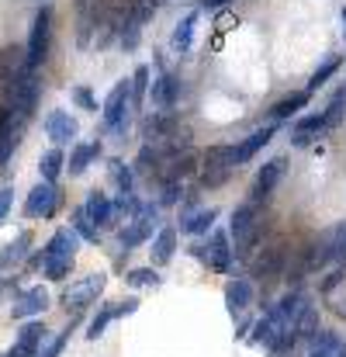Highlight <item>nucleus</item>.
<instances>
[{
  "label": "nucleus",
  "instance_id": "nucleus-1",
  "mask_svg": "<svg viewBox=\"0 0 346 357\" xmlns=\"http://www.w3.org/2000/svg\"><path fill=\"white\" fill-rule=\"evenodd\" d=\"M232 239H235V250L232 253H239V257H246L253 246H256V239H260V212H256V202H242L235 212H232Z\"/></svg>",
  "mask_w": 346,
  "mask_h": 357
},
{
  "label": "nucleus",
  "instance_id": "nucleus-2",
  "mask_svg": "<svg viewBox=\"0 0 346 357\" xmlns=\"http://www.w3.org/2000/svg\"><path fill=\"white\" fill-rule=\"evenodd\" d=\"M49 38H52V10L49 7H38L35 10V21H31V38H28V66L38 70L49 56Z\"/></svg>",
  "mask_w": 346,
  "mask_h": 357
},
{
  "label": "nucleus",
  "instance_id": "nucleus-3",
  "mask_svg": "<svg viewBox=\"0 0 346 357\" xmlns=\"http://www.w3.org/2000/svg\"><path fill=\"white\" fill-rule=\"evenodd\" d=\"M7 91H10V101H14V112H17V119L28 121L35 115V105H38V91H42V84H38V73L35 70H24L14 84H7Z\"/></svg>",
  "mask_w": 346,
  "mask_h": 357
},
{
  "label": "nucleus",
  "instance_id": "nucleus-4",
  "mask_svg": "<svg viewBox=\"0 0 346 357\" xmlns=\"http://www.w3.org/2000/svg\"><path fill=\"white\" fill-rule=\"evenodd\" d=\"M128 108H132V80H121L108 94V101H104V125L115 135H121L125 125H128Z\"/></svg>",
  "mask_w": 346,
  "mask_h": 357
},
{
  "label": "nucleus",
  "instance_id": "nucleus-5",
  "mask_svg": "<svg viewBox=\"0 0 346 357\" xmlns=\"http://www.w3.org/2000/svg\"><path fill=\"white\" fill-rule=\"evenodd\" d=\"M104 284H108V274H87L84 281H73L63 291V305L66 309H84V305H91L104 291Z\"/></svg>",
  "mask_w": 346,
  "mask_h": 357
},
{
  "label": "nucleus",
  "instance_id": "nucleus-6",
  "mask_svg": "<svg viewBox=\"0 0 346 357\" xmlns=\"http://www.w3.org/2000/svg\"><path fill=\"white\" fill-rule=\"evenodd\" d=\"M59 208V191H56V184H38V188H31V195H28V202H24V215L28 219H52V212Z\"/></svg>",
  "mask_w": 346,
  "mask_h": 357
},
{
  "label": "nucleus",
  "instance_id": "nucleus-7",
  "mask_svg": "<svg viewBox=\"0 0 346 357\" xmlns=\"http://www.w3.org/2000/svg\"><path fill=\"white\" fill-rule=\"evenodd\" d=\"M152 229H156V205H146V208H139V215L128 222V229H121V246H125V253H128L132 246L146 243V239L152 236Z\"/></svg>",
  "mask_w": 346,
  "mask_h": 357
},
{
  "label": "nucleus",
  "instance_id": "nucleus-8",
  "mask_svg": "<svg viewBox=\"0 0 346 357\" xmlns=\"http://www.w3.org/2000/svg\"><path fill=\"white\" fill-rule=\"evenodd\" d=\"M281 177H284V160L277 156V160H267L263 167H260V174H256V181H253V202H267L270 195H274V188L281 184Z\"/></svg>",
  "mask_w": 346,
  "mask_h": 357
},
{
  "label": "nucleus",
  "instance_id": "nucleus-9",
  "mask_svg": "<svg viewBox=\"0 0 346 357\" xmlns=\"http://www.w3.org/2000/svg\"><path fill=\"white\" fill-rule=\"evenodd\" d=\"M42 128H45V135H49L56 146H66V142L77 139V121H73L70 112H49L45 121H42Z\"/></svg>",
  "mask_w": 346,
  "mask_h": 357
},
{
  "label": "nucleus",
  "instance_id": "nucleus-10",
  "mask_svg": "<svg viewBox=\"0 0 346 357\" xmlns=\"http://www.w3.org/2000/svg\"><path fill=\"white\" fill-rule=\"evenodd\" d=\"M194 253L201 260H208L215 271H229V264H232V250H229V236L226 233H215L212 246H194Z\"/></svg>",
  "mask_w": 346,
  "mask_h": 357
},
{
  "label": "nucleus",
  "instance_id": "nucleus-11",
  "mask_svg": "<svg viewBox=\"0 0 346 357\" xmlns=\"http://www.w3.org/2000/svg\"><path fill=\"white\" fill-rule=\"evenodd\" d=\"M24 70H31V66H28V52L17 49V45H7V49L0 52V80H3V84H14Z\"/></svg>",
  "mask_w": 346,
  "mask_h": 357
},
{
  "label": "nucleus",
  "instance_id": "nucleus-12",
  "mask_svg": "<svg viewBox=\"0 0 346 357\" xmlns=\"http://www.w3.org/2000/svg\"><path fill=\"white\" fill-rule=\"evenodd\" d=\"M284 267V246H267L256 260H253V278H263V281H274Z\"/></svg>",
  "mask_w": 346,
  "mask_h": 357
},
{
  "label": "nucleus",
  "instance_id": "nucleus-13",
  "mask_svg": "<svg viewBox=\"0 0 346 357\" xmlns=\"http://www.w3.org/2000/svg\"><path fill=\"white\" fill-rule=\"evenodd\" d=\"M45 305H49L45 288H31V291H24V295L10 305V316H14V319H31V316H38Z\"/></svg>",
  "mask_w": 346,
  "mask_h": 357
},
{
  "label": "nucleus",
  "instance_id": "nucleus-14",
  "mask_svg": "<svg viewBox=\"0 0 346 357\" xmlns=\"http://www.w3.org/2000/svg\"><path fill=\"white\" fill-rule=\"evenodd\" d=\"M226 305H229L232 316H239V312H246L253 305V284L246 278H235V281L226 284Z\"/></svg>",
  "mask_w": 346,
  "mask_h": 357
},
{
  "label": "nucleus",
  "instance_id": "nucleus-15",
  "mask_svg": "<svg viewBox=\"0 0 346 357\" xmlns=\"http://www.w3.org/2000/svg\"><path fill=\"white\" fill-rule=\"evenodd\" d=\"M270 139H274V125H263V128H256L253 135H246V139L235 146V163H249Z\"/></svg>",
  "mask_w": 346,
  "mask_h": 357
},
{
  "label": "nucleus",
  "instance_id": "nucleus-16",
  "mask_svg": "<svg viewBox=\"0 0 346 357\" xmlns=\"http://www.w3.org/2000/svg\"><path fill=\"white\" fill-rule=\"evenodd\" d=\"M45 344V326L42 323H24L21 330H17V347H14V354L17 357H35V351Z\"/></svg>",
  "mask_w": 346,
  "mask_h": 357
},
{
  "label": "nucleus",
  "instance_id": "nucleus-17",
  "mask_svg": "<svg viewBox=\"0 0 346 357\" xmlns=\"http://www.w3.org/2000/svg\"><path fill=\"white\" fill-rule=\"evenodd\" d=\"M87 215H91V222L94 226H115V205L108 202V195H101V191H91V198H87Z\"/></svg>",
  "mask_w": 346,
  "mask_h": 357
},
{
  "label": "nucleus",
  "instance_id": "nucleus-18",
  "mask_svg": "<svg viewBox=\"0 0 346 357\" xmlns=\"http://www.w3.org/2000/svg\"><path fill=\"white\" fill-rule=\"evenodd\" d=\"M319 132H326V119L322 115H308V119H298L291 128V142L294 146H308L319 139Z\"/></svg>",
  "mask_w": 346,
  "mask_h": 357
},
{
  "label": "nucleus",
  "instance_id": "nucleus-19",
  "mask_svg": "<svg viewBox=\"0 0 346 357\" xmlns=\"http://www.w3.org/2000/svg\"><path fill=\"white\" fill-rule=\"evenodd\" d=\"M194 24H198V10L184 14V21L177 24V31H173V38H170V45H173L180 56H187L191 45H194Z\"/></svg>",
  "mask_w": 346,
  "mask_h": 357
},
{
  "label": "nucleus",
  "instance_id": "nucleus-20",
  "mask_svg": "<svg viewBox=\"0 0 346 357\" xmlns=\"http://www.w3.org/2000/svg\"><path fill=\"white\" fill-rule=\"evenodd\" d=\"M308 98H312L308 91H298V94H288V98H281V101H277V105L270 108V115H274V119H277V121L291 119V115H298V112H301V108L308 105Z\"/></svg>",
  "mask_w": 346,
  "mask_h": 357
},
{
  "label": "nucleus",
  "instance_id": "nucleus-21",
  "mask_svg": "<svg viewBox=\"0 0 346 357\" xmlns=\"http://www.w3.org/2000/svg\"><path fill=\"white\" fill-rule=\"evenodd\" d=\"M73 250H77V229H59L56 236L49 239V246H45V260L49 257H73Z\"/></svg>",
  "mask_w": 346,
  "mask_h": 357
},
{
  "label": "nucleus",
  "instance_id": "nucleus-22",
  "mask_svg": "<svg viewBox=\"0 0 346 357\" xmlns=\"http://www.w3.org/2000/svg\"><path fill=\"white\" fill-rule=\"evenodd\" d=\"M17 146V132H14V115L7 108H0V163H7V156Z\"/></svg>",
  "mask_w": 346,
  "mask_h": 357
},
{
  "label": "nucleus",
  "instance_id": "nucleus-23",
  "mask_svg": "<svg viewBox=\"0 0 346 357\" xmlns=\"http://www.w3.org/2000/svg\"><path fill=\"white\" fill-rule=\"evenodd\" d=\"M177 101V80L170 73H159V80L152 84V105L156 108H173Z\"/></svg>",
  "mask_w": 346,
  "mask_h": 357
},
{
  "label": "nucleus",
  "instance_id": "nucleus-24",
  "mask_svg": "<svg viewBox=\"0 0 346 357\" xmlns=\"http://www.w3.org/2000/svg\"><path fill=\"white\" fill-rule=\"evenodd\" d=\"M173 250H177V229H163L159 236L152 239V264H170L173 260Z\"/></svg>",
  "mask_w": 346,
  "mask_h": 357
},
{
  "label": "nucleus",
  "instance_id": "nucleus-25",
  "mask_svg": "<svg viewBox=\"0 0 346 357\" xmlns=\"http://www.w3.org/2000/svg\"><path fill=\"white\" fill-rule=\"evenodd\" d=\"M101 156V146L94 142V146H77L73 153H70V174L73 177H84L87 174V167H91V160H97Z\"/></svg>",
  "mask_w": 346,
  "mask_h": 357
},
{
  "label": "nucleus",
  "instance_id": "nucleus-26",
  "mask_svg": "<svg viewBox=\"0 0 346 357\" xmlns=\"http://www.w3.org/2000/svg\"><path fill=\"white\" fill-rule=\"evenodd\" d=\"M315 333H319V309L315 305H305L298 312V319H294V337L298 340H312Z\"/></svg>",
  "mask_w": 346,
  "mask_h": 357
},
{
  "label": "nucleus",
  "instance_id": "nucleus-27",
  "mask_svg": "<svg viewBox=\"0 0 346 357\" xmlns=\"http://www.w3.org/2000/svg\"><path fill=\"white\" fill-rule=\"evenodd\" d=\"M28 246H31V233H17V239H10V243L3 246V253H0V267L21 264L24 253H28Z\"/></svg>",
  "mask_w": 346,
  "mask_h": 357
},
{
  "label": "nucleus",
  "instance_id": "nucleus-28",
  "mask_svg": "<svg viewBox=\"0 0 346 357\" xmlns=\"http://www.w3.org/2000/svg\"><path fill=\"white\" fill-rule=\"evenodd\" d=\"M219 219V212L215 208H201V212H191V215H184L180 222H184V233H208L212 229V222Z\"/></svg>",
  "mask_w": 346,
  "mask_h": 357
},
{
  "label": "nucleus",
  "instance_id": "nucleus-29",
  "mask_svg": "<svg viewBox=\"0 0 346 357\" xmlns=\"http://www.w3.org/2000/svg\"><path fill=\"white\" fill-rule=\"evenodd\" d=\"M63 149L56 146V149H49L42 160H38V170H42V181H49V184H56V177L63 174Z\"/></svg>",
  "mask_w": 346,
  "mask_h": 357
},
{
  "label": "nucleus",
  "instance_id": "nucleus-30",
  "mask_svg": "<svg viewBox=\"0 0 346 357\" xmlns=\"http://www.w3.org/2000/svg\"><path fill=\"white\" fill-rule=\"evenodd\" d=\"M322 119H326V128H336V125H343V119H346V87H340V91L333 94V101L326 105Z\"/></svg>",
  "mask_w": 346,
  "mask_h": 357
},
{
  "label": "nucleus",
  "instance_id": "nucleus-31",
  "mask_svg": "<svg viewBox=\"0 0 346 357\" xmlns=\"http://www.w3.org/2000/svg\"><path fill=\"white\" fill-rule=\"evenodd\" d=\"M201 160L205 167H235V146H208Z\"/></svg>",
  "mask_w": 346,
  "mask_h": 357
},
{
  "label": "nucleus",
  "instance_id": "nucleus-32",
  "mask_svg": "<svg viewBox=\"0 0 346 357\" xmlns=\"http://www.w3.org/2000/svg\"><path fill=\"white\" fill-rule=\"evenodd\" d=\"M336 70H340V56H329V59H326V63H322V66H319V70L308 77V87H305V91H308V94H315V91H319V87H322V84H326V80L336 73Z\"/></svg>",
  "mask_w": 346,
  "mask_h": 357
},
{
  "label": "nucleus",
  "instance_id": "nucleus-33",
  "mask_svg": "<svg viewBox=\"0 0 346 357\" xmlns=\"http://www.w3.org/2000/svg\"><path fill=\"white\" fill-rule=\"evenodd\" d=\"M70 274H73V257H49V260H45V278L63 281V278H70Z\"/></svg>",
  "mask_w": 346,
  "mask_h": 357
},
{
  "label": "nucleus",
  "instance_id": "nucleus-34",
  "mask_svg": "<svg viewBox=\"0 0 346 357\" xmlns=\"http://www.w3.org/2000/svg\"><path fill=\"white\" fill-rule=\"evenodd\" d=\"M73 229H77V236H84L87 243H97V226L91 222L87 208H77L73 212Z\"/></svg>",
  "mask_w": 346,
  "mask_h": 357
},
{
  "label": "nucleus",
  "instance_id": "nucleus-35",
  "mask_svg": "<svg viewBox=\"0 0 346 357\" xmlns=\"http://www.w3.org/2000/svg\"><path fill=\"white\" fill-rule=\"evenodd\" d=\"M146 91H149V66H139V70H135V77H132V108H139V105H142Z\"/></svg>",
  "mask_w": 346,
  "mask_h": 357
},
{
  "label": "nucleus",
  "instance_id": "nucleus-36",
  "mask_svg": "<svg viewBox=\"0 0 346 357\" xmlns=\"http://www.w3.org/2000/svg\"><path fill=\"white\" fill-rule=\"evenodd\" d=\"M194 163H198V160H194V153H191V149L177 153V156L170 160V177H177V181H180V177H187V174L194 170Z\"/></svg>",
  "mask_w": 346,
  "mask_h": 357
},
{
  "label": "nucleus",
  "instance_id": "nucleus-37",
  "mask_svg": "<svg viewBox=\"0 0 346 357\" xmlns=\"http://www.w3.org/2000/svg\"><path fill=\"white\" fill-rule=\"evenodd\" d=\"M125 281L135 284V288H156V284H159V274H156L152 267H135V271H128Z\"/></svg>",
  "mask_w": 346,
  "mask_h": 357
},
{
  "label": "nucleus",
  "instance_id": "nucleus-38",
  "mask_svg": "<svg viewBox=\"0 0 346 357\" xmlns=\"http://www.w3.org/2000/svg\"><path fill=\"white\" fill-rule=\"evenodd\" d=\"M232 177V167H205L201 174V188H222Z\"/></svg>",
  "mask_w": 346,
  "mask_h": 357
},
{
  "label": "nucleus",
  "instance_id": "nucleus-39",
  "mask_svg": "<svg viewBox=\"0 0 346 357\" xmlns=\"http://www.w3.org/2000/svg\"><path fill=\"white\" fill-rule=\"evenodd\" d=\"M111 177H115V184H118L121 195H132V170H128L121 160H111Z\"/></svg>",
  "mask_w": 346,
  "mask_h": 357
},
{
  "label": "nucleus",
  "instance_id": "nucleus-40",
  "mask_svg": "<svg viewBox=\"0 0 346 357\" xmlns=\"http://www.w3.org/2000/svg\"><path fill=\"white\" fill-rule=\"evenodd\" d=\"M111 319H115V309H111V305H104V309H101V312L94 316V323H91V333H87V337H91V340H97V337L104 333V326H108Z\"/></svg>",
  "mask_w": 346,
  "mask_h": 357
},
{
  "label": "nucleus",
  "instance_id": "nucleus-41",
  "mask_svg": "<svg viewBox=\"0 0 346 357\" xmlns=\"http://www.w3.org/2000/svg\"><path fill=\"white\" fill-rule=\"evenodd\" d=\"M177 202H180V181H177V177H170V181L163 184L159 205H177Z\"/></svg>",
  "mask_w": 346,
  "mask_h": 357
},
{
  "label": "nucleus",
  "instance_id": "nucleus-42",
  "mask_svg": "<svg viewBox=\"0 0 346 357\" xmlns=\"http://www.w3.org/2000/svg\"><path fill=\"white\" fill-rule=\"evenodd\" d=\"M139 24H142V21H135V17L125 24V31H121V45H125V49H135V45H139Z\"/></svg>",
  "mask_w": 346,
  "mask_h": 357
},
{
  "label": "nucleus",
  "instance_id": "nucleus-43",
  "mask_svg": "<svg viewBox=\"0 0 346 357\" xmlns=\"http://www.w3.org/2000/svg\"><path fill=\"white\" fill-rule=\"evenodd\" d=\"M73 101H77L84 112H97V101H94V94H91L87 87H73Z\"/></svg>",
  "mask_w": 346,
  "mask_h": 357
},
{
  "label": "nucleus",
  "instance_id": "nucleus-44",
  "mask_svg": "<svg viewBox=\"0 0 346 357\" xmlns=\"http://www.w3.org/2000/svg\"><path fill=\"white\" fill-rule=\"evenodd\" d=\"M66 340H70V330H66V333H59L56 340H49V347H45L38 357H59L63 354V347H66Z\"/></svg>",
  "mask_w": 346,
  "mask_h": 357
},
{
  "label": "nucleus",
  "instance_id": "nucleus-45",
  "mask_svg": "<svg viewBox=\"0 0 346 357\" xmlns=\"http://www.w3.org/2000/svg\"><path fill=\"white\" fill-rule=\"evenodd\" d=\"M10 205H14V191H10V188H0V222L7 219Z\"/></svg>",
  "mask_w": 346,
  "mask_h": 357
},
{
  "label": "nucleus",
  "instance_id": "nucleus-46",
  "mask_svg": "<svg viewBox=\"0 0 346 357\" xmlns=\"http://www.w3.org/2000/svg\"><path fill=\"white\" fill-rule=\"evenodd\" d=\"M135 305H139V302H135V298H125V302H118L115 316H132V312H135Z\"/></svg>",
  "mask_w": 346,
  "mask_h": 357
},
{
  "label": "nucleus",
  "instance_id": "nucleus-47",
  "mask_svg": "<svg viewBox=\"0 0 346 357\" xmlns=\"http://www.w3.org/2000/svg\"><path fill=\"white\" fill-rule=\"evenodd\" d=\"M201 3H205L208 10H222V7H229L232 0H201Z\"/></svg>",
  "mask_w": 346,
  "mask_h": 357
},
{
  "label": "nucleus",
  "instance_id": "nucleus-48",
  "mask_svg": "<svg viewBox=\"0 0 346 357\" xmlns=\"http://www.w3.org/2000/svg\"><path fill=\"white\" fill-rule=\"evenodd\" d=\"M333 357H346V344H340V347L333 351Z\"/></svg>",
  "mask_w": 346,
  "mask_h": 357
},
{
  "label": "nucleus",
  "instance_id": "nucleus-49",
  "mask_svg": "<svg viewBox=\"0 0 346 357\" xmlns=\"http://www.w3.org/2000/svg\"><path fill=\"white\" fill-rule=\"evenodd\" d=\"M343 38H346V10H343Z\"/></svg>",
  "mask_w": 346,
  "mask_h": 357
},
{
  "label": "nucleus",
  "instance_id": "nucleus-50",
  "mask_svg": "<svg viewBox=\"0 0 346 357\" xmlns=\"http://www.w3.org/2000/svg\"><path fill=\"white\" fill-rule=\"evenodd\" d=\"M3 357H17V354H14V351H10V354H3Z\"/></svg>",
  "mask_w": 346,
  "mask_h": 357
}]
</instances>
